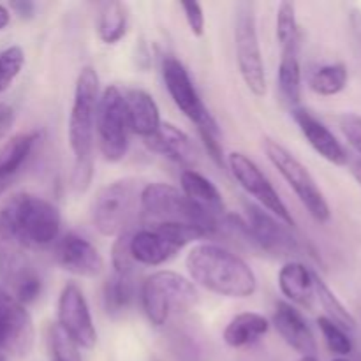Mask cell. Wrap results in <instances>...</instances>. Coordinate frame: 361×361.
I'll list each match as a JSON object with an SVG mask.
<instances>
[{"label":"cell","mask_w":361,"mask_h":361,"mask_svg":"<svg viewBox=\"0 0 361 361\" xmlns=\"http://www.w3.org/2000/svg\"><path fill=\"white\" fill-rule=\"evenodd\" d=\"M192 282L226 298H250L257 289L252 268L231 250L215 243L196 245L185 257Z\"/></svg>","instance_id":"obj_1"},{"label":"cell","mask_w":361,"mask_h":361,"mask_svg":"<svg viewBox=\"0 0 361 361\" xmlns=\"http://www.w3.org/2000/svg\"><path fill=\"white\" fill-rule=\"evenodd\" d=\"M140 208L150 228L162 224H182L201 229L212 236L222 229L224 217H215L194 204L185 194L169 183H148L140 194Z\"/></svg>","instance_id":"obj_2"},{"label":"cell","mask_w":361,"mask_h":361,"mask_svg":"<svg viewBox=\"0 0 361 361\" xmlns=\"http://www.w3.org/2000/svg\"><path fill=\"white\" fill-rule=\"evenodd\" d=\"M0 215L27 249H44L60 235L62 217L59 208L35 194H14L4 204Z\"/></svg>","instance_id":"obj_3"},{"label":"cell","mask_w":361,"mask_h":361,"mask_svg":"<svg viewBox=\"0 0 361 361\" xmlns=\"http://www.w3.org/2000/svg\"><path fill=\"white\" fill-rule=\"evenodd\" d=\"M141 303L148 321L154 326H164L173 316L196 305L197 291L189 279L175 271H155L141 288Z\"/></svg>","instance_id":"obj_4"},{"label":"cell","mask_w":361,"mask_h":361,"mask_svg":"<svg viewBox=\"0 0 361 361\" xmlns=\"http://www.w3.org/2000/svg\"><path fill=\"white\" fill-rule=\"evenodd\" d=\"M99 76L94 67H83L76 78L74 101L69 116V145L74 164L92 161L95 134V111L99 102Z\"/></svg>","instance_id":"obj_5"},{"label":"cell","mask_w":361,"mask_h":361,"mask_svg":"<svg viewBox=\"0 0 361 361\" xmlns=\"http://www.w3.org/2000/svg\"><path fill=\"white\" fill-rule=\"evenodd\" d=\"M140 194L136 180L123 178L108 183L92 201V222L102 236H120L129 229L137 207Z\"/></svg>","instance_id":"obj_6"},{"label":"cell","mask_w":361,"mask_h":361,"mask_svg":"<svg viewBox=\"0 0 361 361\" xmlns=\"http://www.w3.org/2000/svg\"><path fill=\"white\" fill-rule=\"evenodd\" d=\"M263 148L264 152H267L268 161L275 166V169L281 173L282 178L288 182V185L291 187L293 192L298 196V200L302 201V204L307 208V212L312 215V219H316L321 224L330 221V204H328L323 190L319 189V185H317V182L314 180V176L310 175L309 169H307L305 166L288 150V148L282 147L277 141L264 140Z\"/></svg>","instance_id":"obj_7"},{"label":"cell","mask_w":361,"mask_h":361,"mask_svg":"<svg viewBox=\"0 0 361 361\" xmlns=\"http://www.w3.org/2000/svg\"><path fill=\"white\" fill-rule=\"evenodd\" d=\"M95 130L101 154L106 161L120 162L129 150V120H127L123 92L118 87L104 88L99 95L95 111Z\"/></svg>","instance_id":"obj_8"},{"label":"cell","mask_w":361,"mask_h":361,"mask_svg":"<svg viewBox=\"0 0 361 361\" xmlns=\"http://www.w3.org/2000/svg\"><path fill=\"white\" fill-rule=\"evenodd\" d=\"M235 46L236 62H238L240 76L256 97L267 95V74L261 55L259 37L254 6L249 2L238 4L235 21Z\"/></svg>","instance_id":"obj_9"},{"label":"cell","mask_w":361,"mask_h":361,"mask_svg":"<svg viewBox=\"0 0 361 361\" xmlns=\"http://www.w3.org/2000/svg\"><path fill=\"white\" fill-rule=\"evenodd\" d=\"M228 164L240 187L257 201V207L267 210L268 214L277 217L289 228H295V219H293L289 208L286 207L275 187L271 185L270 180L252 159H249L242 152H231L228 155Z\"/></svg>","instance_id":"obj_10"},{"label":"cell","mask_w":361,"mask_h":361,"mask_svg":"<svg viewBox=\"0 0 361 361\" xmlns=\"http://www.w3.org/2000/svg\"><path fill=\"white\" fill-rule=\"evenodd\" d=\"M162 78L176 108L190 122L196 123L197 130H219L217 122L201 101L189 73L180 60H176L175 56H166L162 60Z\"/></svg>","instance_id":"obj_11"},{"label":"cell","mask_w":361,"mask_h":361,"mask_svg":"<svg viewBox=\"0 0 361 361\" xmlns=\"http://www.w3.org/2000/svg\"><path fill=\"white\" fill-rule=\"evenodd\" d=\"M59 326L78 348L92 349L97 342L94 319L88 309L87 298L76 284L69 282L63 286L59 298Z\"/></svg>","instance_id":"obj_12"},{"label":"cell","mask_w":361,"mask_h":361,"mask_svg":"<svg viewBox=\"0 0 361 361\" xmlns=\"http://www.w3.org/2000/svg\"><path fill=\"white\" fill-rule=\"evenodd\" d=\"M247 229L250 242L263 252L284 257L298 252V240L291 233V228L279 221L257 204H247Z\"/></svg>","instance_id":"obj_13"},{"label":"cell","mask_w":361,"mask_h":361,"mask_svg":"<svg viewBox=\"0 0 361 361\" xmlns=\"http://www.w3.org/2000/svg\"><path fill=\"white\" fill-rule=\"evenodd\" d=\"M34 323L30 314L9 291L0 288V353L25 356L34 345Z\"/></svg>","instance_id":"obj_14"},{"label":"cell","mask_w":361,"mask_h":361,"mask_svg":"<svg viewBox=\"0 0 361 361\" xmlns=\"http://www.w3.org/2000/svg\"><path fill=\"white\" fill-rule=\"evenodd\" d=\"M27 247L16 236L6 219L0 215V281L9 289V295L20 289L21 284L37 275L28 259Z\"/></svg>","instance_id":"obj_15"},{"label":"cell","mask_w":361,"mask_h":361,"mask_svg":"<svg viewBox=\"0 0 361 361\" xmlns=\"http://www.w3.org/2000/svg\"><path fill=\"white\" fill-rule=\"evenodd\" d=\"M56 263L76 277L94 279L104 270L101 252L78 233H67L55 250Z\"/></svg>","instance_id":"obj_16"},{"label":"cell","mask_w":361,"mask_h":361,"mask_svg":"<svg viewBox=\"0 0 361 361\" xmlns=\"http://www.w3.org/2000/svg\"><path fill=\"white\" fill-rule=\"evenodd\" d=\"M291 115L295 118L296 126L302 130L303 137L309 141L310 147L324 159V161L331 162L335 166H345L349 162L348 152L342 147L341 141L337 140L334 133L324 126L321 120H317L316 116L310 111H307L305 108H293Z\"/></svg>","instance_id":"obj_17"},{"label":"cell","mask_w":361,"mask_h":361,"mask_svg":"<svg viewBox=\"0 0 361 361\" xmlns=\"http://www.w3.org/2000/svg\"><path fill=\"white\" fill-rule=\"evenodd\" d=\"M274 326L286 344L295 349L303 358H316L317 344L312 330L309 328L302 314L289 303H277L274 312Z\"/></svg>","instance_id":"obj_18"},{"label":"cell","mask_w":361,"mask_h":361,"mask_svg":"<svg viewBox=\"0 0 361 361\" xmlns=\"http://www.w3.org/2000/svg\"><path fill=\"white\" fill-rule=\"evenodd\" d=\"M123 101H126V111L130 133L137 134L145 141L150 140L162 123L157 102L154 101V97L148 92L140 90V88L127 90L123 94Z\"/></svg>","instance_id":"obj_19"},{"label":"cell","mask_w":361,"mask_h":361,"mask_svg":"<svg viewBox=\"0 0 361 361\" xmlns=\"http://www.w3.org/2000/svg\"><path fill=\"white\" fill-rule=\"evenodd\" d=\"M178 250V247L173 245L157 229L147 228L140 229L136 233H130L129 252L136 264L161 267L166 261L171 259Z\"/></svg>","instance_id":"obj_20"},{"label":"cell","mask_w":361,"mask_h":361,"mask_svg":"<svg viewBox=\"0 0 361 361\" xmlns=\"http://www.w3.org/2000/svg\"><path fill=\"white\" fill-rule=\"evenodd\" d=\"M145 143L152 150L166 155V157L178 162V164L192 166L197 162V150L194 141L182 129H178V127L169 122H162L157 133Z\"/></svg>","instance_id":"obj_21"},{"label":"cell","mask_w":361,"mask_h":361,"mask_svg":"<svg viewBox=\"0 0 361 361\" xmlns=\"http://www.w3.org/2000/svg\"><path fill=\"white\" fill-rule=\"evenodd\" d=\"M279 288L282 295L291 300L303 309H312L316 291H314V271H310L305 264L286 263L279 274Z\"/></svg>","instance_id":"obj_22"},{"label":"cell","mask_w":361,"mask_h":361,"mask_svg":"<svg viewBox=\"0 0 361 361\" xmlns=\"http://www.w3.org/2000/svg\"><path fill=\"white\" fill-rule=\"evenodd\" d=\"M39 137V133H23L11 137V141L4 145L0 150V192L27 164Z\"/></svg>","instance_id":"obj_23"},{"label":"cell","mask_w":361,"mask_h":361,"mask_svg":"<svg viewBox=\"0 0 361 361\" xmlns=\"http://www.w3.org/2000/svg\"><path fill=\"white\" fill-rule=\"evenodd\" d=\"M180 185H182V192L194 204H197V207L203 208L208 214L215 215V217H224L222 194L219 192V189L214 185L212 180L197 173L196 169H185L180 176Z\"/></svg>","instance_id":"obj_24"},{"label":"cell","mask_w":361,"mask_h":361,"mask_svg":"<svg viewBox=\"0 0 361 361\" xmlns=\"http://www.w3.org/2000/svg\"><path fill=\"white\" fill-rule=\"evenodd\" d=\"M279 90L286 104L298 108L302 99V66H300V41L282 48L279 63Z\"/></svg>","instance_id":"obj_25"},{"label":"cell","mask_w":361,"mask_h":361,"mask_svg":"<svg viewBox=\"0 0 361 361\" xmlns=\"http://www.w3.org/2000/svg\"><path fill=\"white\" fill-rule=\"evenodd\" d=\"M270 330V323L264 316L256 312H243L233 317L224 330V342L229 348H245L259 341Z\"/></svg>","instance_id":"obj_26"},{"label":"cell","mask_w":361,"mask_h":361,"mask_svg":"<svg viewBox=\"0 0 361 361\" xmlns=\"http://www.w3.org/2000/svg\"><path fill=\"white\" fill-rule=\"evenodd\" d=\"M134 298V271H115L104 284V309L109 316H120Z\"/></svg>","instance_id":"obj_27"},{"label":"cell","mask_w":361,"mask_h":361,"mask_svg":"<svg viewBox=\"0 0 361 361\" xmlns=\"http://www.w3.org/2000/svg\"><path fill=\"white\" fill-rule=\"evenodd\" d=\"M129 27V9L123 2H106L101 7L97 21V34L104 44L122 41Z\"/></svg>","instance_id":"obj_28"},{"label":"cell","mask_w":361,"mask_h":361,"mask_svg":"<svg viewBox=\"0 0 361 361\" xmlns=\"http://www.w3.org/2000/svg\"><path fill=\"white\" fill-rule=\"evenodd\" d=\"M314 291H316V298L319 300L323 309L326 310V316L324 317H328V319L334 321L335 324H338L342 330H355L356 321L355 317H353V314L345 309L344 303L337 298V295L331 291L330 286H328L317 274H314Z\"/></svg>","instance_id":"obj_29"},{"label":"cell","mask_w":361,"mask_h":361,"mask_svg":"<svg viewBox=\"0 0 361 361\" xmlns=\"http://www.w3.org/2000/svg\"><path fill=\"white\" fill-rule=\"evenodd\" d=\"M349 81V73L345 63H328V66L319 67L314 71L310 76V88L317 95L323 97H331V95L341 94Z\"/></svg>","instance_id":"obj_30"},{"label":"cell","mask_w":361,"mask_h":361,"mask_svg":"<svg viewBox=\"0 0 361 361\" xmlns=\"http://www.w3.org/2000/svg\"><path fill=\"white\" fill-rule=\"evenodd\" d=\"M277 41L281 48L300 41L296 6L293 2H281L277 9Z\"/></svg>","instance_id":"obj_31"},{"label":"cell","mask_w":361,"mask_h":361,"mask_svg":"<svg viewBox=\"0 0 361 361\" xmlns=\"http://www.w3.org/2000/svg\"><path fill=\"white\" fill-rule=\"evenodd\" d=\"M317 324H319V330L321 334H323L328 349H330L334 355L341 356V358H345L348 355H351L353 342L351 338H349L348 331L342 330L338 324H335L334 321H330L324 316L317 319Z\"/></svg>","instance_id":"obj_32"},{"label":"cell","mask_w":361,"mask_h":361,"mask_svg":"<svg viewBox=\"0 0 361 361\" xmlns=\"http://www.w3.org/2000/svg\"><path fill=\"white\" fill-rule=\"evenodd\" d=\"M25 66V53L20 46H9L0 51V94L11 87Z\"/></svg>","instance_id":"obj_33"},{"label":"cell","mask_w":361,"mask_h":361,"mask_svg":"<svg viewBox=\"0 0 361 361\" xmlns=\"http://www.w3.org/2000/svg\"><path fill=\"white\" fill-rule=\"evenodd\" d=\"M49 342H51L53 360L56 361H81L78 345L60 330L59 324L51 328L49 331Z\"/></svg>","instance_id":"obj_34"},{"label":"cell","mask_w":361,"mask_h":361,"mask_svg":"<svg viewBox=\"0 0 361 361\" xmlns=\"http://www.w3.org/2000/svg\"><path fill=\"white\" fill-rule=\"evenodd\" d=\"M338 126L348 143L361 155V116L356 113H345L338 120Z\"/></svg>","instance_id":"obj_35"},{"label":"cell","mask_w":361,"mask_h":361,"mask_svg":"<svg viewBox=\"0 0 361 361\" xmlns=\"http://www.w3.org/2000/svg\"><path fill=\"white\" fill-rule=\"evenodd\" d=\"M180 7L183 9L185 14L187 25H189L190 32H192L196 37H201L204 34V13L203 7L200 2H182Z\"/></svg>","instance_id":"obj_36"},{"label":"cell","mask_w":361,"mask_h":361,"mask_svg":"<svg viewBox=\"0 0 361 361\" xmlns=\"http://www.w3.org/2000/svg\"><path fill=\"white\" fill-rule=\"evenodd\" d=\"M200 136L203 140L204 148L208 155L217 162L219 166L224 164V152L221 145V130H200Z\"/></svg>","instance_id":"obj_37"},{"label":"cell","mask_w":361,"mask_h":361,"mask_svg":"<svg viewBox=\"0 0 361 361\" xmlns=\"http://www.w3.org/2000/svg\"><path fill=\"white\" fill-rule=\"evenodd\" d=\"M14 118H16L14 109L6 102H0V140H4L11 133L14 126Z\"/></svg>","instance_id":"obj_38"},{"label":"cell","mask_w":361,"mask_h":361,"mask_svg":"<svg viewBox=\"0 0 361 361\" xmlns=\"http://www.w3.org/2000/svg\"><path fill=\"white\" fill-rule=\"evenodd\" d=\"M9 7L11 11H14V13L21 18V20H28V18L34 16L35 13V4L27 2V0H25V2H11Z\"/></svg>","instance_id":"obj_39"},{"label":"cell","mask_w":361,"mask_h":361,"mask_svg":"<svg viewBox=\"0 0 361 361\" xmlns=\"http://www.w3.org/2000/svg\"><path fill=\"white\" fill-rule=\"evenodd\" d=\"M9 21H11V11L7 9L6 6H2V4H0V30H4V28L7 27V25H9Z\"/></svg>","instance_id":"obj_40"},{"label":"cell","mask_w":361,"mask_h":361,"mask_svg":"<svg viewBox=\"0 0 361 361\" xmlns=\"http://www.w3.org/2000/svg\"><path fill=\"white\" fill-rule=\"evenodd\" d=\"M351 173H353V176H355L356 178V182L360 183L361 185V159H358V161H355L351 164Z\"/></svg>","instance_id":"obj_41"},{"label":"cell","mask_w":361,"mask_h":361,"mask_svg":"<svg viewBox=\"0 0 361 361\" xmlns=\"http://www.w3.org/2000/svg\"><path fill=\"white\" fill-rule=\"evenodd\" d=\"M302 361H317L316 358H302Z\"/></svg>","instance_id":"obj_42"},{"label":"cell","mask_w":361,"mask_h":361,"mask_svg":"<svg viewBox=\"0 0 361 361\" xmlns=\"http://www.w3.org/2000/svg\"><path fill=\"white\" fill-rule=\"evenodd\" d=\"M334 361H351V360H348V358H337V360H334Z\"/></svg>","instance_id":"obj_43"},{"label":"cell","mask_w":361,"mask_h":361,"mask_svg":"<svg viewBox=\"0 0 361 361\" xmlns=\"http://www.w3.org/2000/svg\"><path fill=\"white\" fill-rule=\"evenodd\" d=\"M53 361H56V360H53Z\"/></svg>","instance_id":"obj_44"}]
</instances>
